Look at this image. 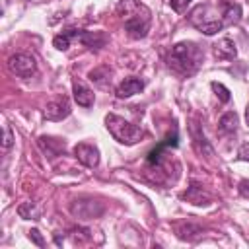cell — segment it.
Listing matches in <instances>:
<instances>
[{"label":"cell","mask_w":249,"mask_h":249,"mask_svg":"<svg viewBox=\"0 0 249 249\" xmlns=\"http://www.w3.org/2000/svg\"><path fill=\"white\" fill-rule=\"evenodd\" d=\"M202 60H204V51L193 41H183V43L173 45L167 54L169 68L183 76L195 74L198 66L202 64Z\"/></svg>","instance_id":"cell-1"},{"label":"cell","mask_w":249,"mask_h":249,"mask_svg":"<svg viewBox=\"0 0 249 249\" xmlns=\"http://www.w3.org/2000/svg\"><path fill=\"white\" fill-rule=\"evenodd\" d=\"M117 14L124 19V29L132 39H144L150 29V10L140 0H121Z\"/></svg>","instance_id":"cell-2"},{"label":"cell","mask_w":249,"mask_h":249,"mask_svg":"<svg viewBox=\"0 0 249 249\" xmlns=\"http://www.w3.org/2000/svg\"><path fill=\"white\" fill-rule=\"evenodd\" d=\"M105 126L117 142L126 144V146H132V144H136L144 138V130L140 126L132 124L130 121H126V119H123L115 113L105 115Z\"/></svg>","instance_id":"cell-3"},{"label":"cell","mask_w":249,"mask_h":249,"mask_svg":"<svg viewBox=\"0 0 249 249\" xmlns=\"http://www.w3.org/2000/svg\"><path fill=\"white\" fill-rule=\"evenodd\" d=\"M103 204L95 198H76L70 202V212L74 218H80V220H93V218H99L103 214Z\"/></svg>","instance_id":"cell-4"},{"label":"cell","mask_w":249,"mask_h":249,"mask_svg":"<svg viewBox=\"0 0 249 249\" xmlns=\"http://www.w3.org/2000/svg\"><path fill=\"white\" fill-rule=\"evenodd\" d=\"M8 70L19 78H29L37 70V62L31 54L27 53H16L8 58Z\"/></svg>","instance_id":"cell-5"},{"label":"cell","mask_w":249,"mask_h":249,"mask_svg":"<svg viewBox=\"0 0 249 249\" xmlns=\"http://www.w3.org/2000/svg\"><path fill=\"white\" fill-rule=\"evenodd\" d=\"M43 115H45L47 121H62V119H66L70 115V101H68V97L56 95L54 99H51L45 105Z\"/></svg>","instance_id":"cell-6"},{"label":"cell","mask_w":249,"mask_h":249,"mask_svg":"<svg viewBox=\"0 0 249 249\" xmlns=\"http://www.w3.org/2000/svg\"><path fill=\"white\" fill-rule=\"evenodd\" d=\"M74 156H76V160H78L82 165H86V167H89V169H93V167L99 165V150H97L93 144H88V142L76 144V146H74Z\"/></svg>","instance_id":"cell-7"},{"label":"cell","mask_w":249,"mask_h":249,"mask_svg":"<svg viewBox=\"0 0 249 249\" xmlns=\"http://www.w3.org/2000/svg\"><path fill=\"white\" fill-rule=\"evenodd\" d=\"M144 89V82L136 76H130V78H124L119 86H117V97L124 99V97H132L136 93H140Z\"/></svg>","instance_id":"cell-8"},{"label":"cell","mask_w":249,"mask_h":249,"mask_svg":"<svg viewBox=\"0 0 249 249\" xmlns=\"http://www.w3.org/2000/svg\"><path fill=\"white\" fill-rule=\"evenodd\" d=\"M72 93H74V101L80 107H91L93 105V91L80 80H72Z\"/></svg>","instance_id":"cell-9"},{"label":"cell","mask_w":249,"mask_h":249,"mask_svg":"<svg viewBox=\"0 0 249 249\" xmlns=\"http://www.w3.org/2000/svg\"><path fill=\"white\" fill-rule=\"evenodd\" d=\"M37 144H39V148H41L49 158H56V156L64 154V150H66L64 140H60V138H53V136H39Z\"/></svg>","instance_id":"cell-10"},{"label":"cell","mask_w":249,"mask_h":249,"mask_svg":"<svg viewBox=\"0 0 249 249\" xmlns=\"http://www.w3.org/2000/svg\"><path fill=\"white\" fill-rule=\"evenodd\" d=\"M175 233L183 241H195L202 235V228L195 222H181V224H175Z\"/></svg>","instance_id":"cell-11"},{"label":"cell","mask_w":249,"mask_h":249,"mask_svg":"<svg viewBox=\"0 0 249 249\" xmlns=\"http://www.w3.org/2000/svg\"><path fill=\"white\" fill-rule=\"evenodd\" d=\"M235 54H237L235 43H233L231 39H228V37L220 39V41L214 45V56H216L218 60H231V58H235Z\"/></svg>","instance_id":"cell-12"},{"label":"cell","mask_w":249,"mask_h":249,"mask_svg":"<svg viewBox=\"0 0 249 249\" xmlns=\"http://www.w3.org/2000/svg\"><path fill=\"white\" fill-rule=\"evenodd\" d=\"M220 6H222V21L226 25H233V23H237L241 19V6L239 4L222 0Z\"/></svg>","instance_id":"cell-13"},{"label":"cell","mask_w":249,"mask_h":249,"mask_svg":"<svg viewBox=\"0 0 249 249\" xmlns=\"http://www.w3.org/2000/svg\"><path fill=\"white\" fill-rule=\"evenodd\" d=\"M78 39L82 41V45H86L88 49H101L107 43V35L103 31H80Z\"/></svg>","instance_id":"cell-14"},{"label":"cell","mask_w":249,"mask_h":249,"mask_svg":"<svg viewBox=\"0 0 249 249\" xmlns=\"http://www.w3.org/2000/svg\"><path fill=\"white\" fill-rule=\"evenodd\" d=\"M237 124H239L237 113H235V111H228V113H224V115L220 117L218 128H220V132H224V134H231V132L237 130Z\"/></svg>","instance_id":"cell-15"},{"label":"cell","mask_w":249,"mask_h":249,"mask_svg":"<svg viewBox=\"0 0 249 249\" xmlns=\"http://www.w3.org/2000/svg\"><path fill=\"white\" fill-rule=\"evenodd\" d=\"M183 196H185L191 204H196V206H202V204H208V202H210V196H208L198 185H191Z\"/></svg>","instance_id":"cell-16"},{"label":"cell","mask_w":249,"mask_h":249,"mask_svg":"<svg viewBox=\"0 0 249 249\" xmlns=\"http://www.w3.org/2000/svg\"><path fill=\"white\" fill-rule=\"evenodd\" d=\"M80 31L82 29H66V31H62V33H58V35H54V39H53V45L58 49V51H66L68 47H70V39L76 35H80Z\"/></svg>","instance_id":"cell-17"},{"label":"cell","mask_w":249,"mask_h":249,"mask_svg":"<svg viewBox=\"0 0 249 249\" xmlns=\"http://www.w3.org/2000/svg\"><path fill=\"white\" fill-rule=\"evenodd\" d=\"M191 134H193V142H195L196 152H198V154H202V156H212V148H210V144L206 142L204 134H200V132L196 130V126H193V128H191Z\"/></svg>","instance_id":"cell-18"},{"label":"cell","mask_w":249,"mask_h":249,"mask_svg":"<svg viewBox=\"0 0 249 249\" xmlns=\"http://www.w3.org/2000/svg\"><path fill=\"white\" fill-rule=\"evenodd\" d=\"M224 21H220V19H204V21H200L198 25H196V29H200L204 35H216L218 31H222L224 29Z\"/></svg>","instance_id":"cell-19"},{"label":"cell","mask_w":249,"mask_h":249,"mask_svg":"<svg viewBox=\"0 0 249 249\" xmlns=\"http://www.w3.org/2000/svg\"><path fill=\"white\" fill-rule=\"evenodd\" d=\"M18 214H19V218H23V220H37V218L41 216L39 208H37L33 202H21V204L18 206Z\"/></svg>","instance_id":"cell-20"},{"label":"cell","mask_w":249,"mask_h":249,"mask_svg":"<svg viewBox=\"0 0 249 249\" xmlns=\"http://www.w3.org/2000/svg\"><path fill=\"white\" fill-rule=\"evenodd\" d=\"M210 88H212V91L216 93V97H218L222 103H228V101L231 99V93H230V89H228L224 84H220V82H212Z\"/></svg>","instance_id":"cell-21"},{"label":"cell","mask_w":249,"mask_h":249,"mask_svg":"<svg viewBox=\"0 0 249 249\" xmlns=\"http://www.w3.org/2000/svg\"><path fill=\"white\" fill-rule=\"evenodd\" d=\"M109 74H111V70L107 66H99V68H95V70L89 72V80L95 82V84H101L105 78H109Z\"/></svg>","instance_id":"cell-22"},{"label":"cell","mask_w":249,"mask_h":249,"mask_svg":"<svg viewBox=\"0 0 249 249\" xmlns=\"http://www.w3.org/2000/svg\"><path fill=\"white\" fill-rule=\"evenodd\" d=\"M191 4V0H169V6H171V10L173 12H177V14H183L185 10H187V6Z\"/></svg>","instance_id":"cell-23"},{"label":"cell","mask_w":249,"mask_h":249,"mask_svg":"<svg viewBox=\"0 0 249 249\" xmlns=\"http://www.w3.org/2000/svg\"><path fill=\"white\" fill-rule=\"evenodd\" d=\"M12 144H14L12 130H10V126H4V138H2V148H4V152H8V150L12 148Z\"/></svg>","instance_id":"cell-24"},{"label":"cell","mask_w":249,"mask_h":249,"mask_svg":"<svg viewBox=\"0 0 249 249\" xmlns=\"http://www.w3.org/2000/svg\"><path fill=\"white\" fill-rule=\"evenodd\" d=\"M27 235H29V239H31L37 247H45V239H43V235H41V231H39V230H35V228H33V230H29V233H27Z\"/></svg>","instance_id":"cell-25"},{"label":"cell","mask_w":249,"mask_h":249,"mask_svg":"<svg viewBox=\"0 0 249 249\" xmlns=\"http://www.w3.org/2000/svg\"><path fill=\"white\" fill-rule=\"evenodd\" d=\"M237 160L249 161V142H245V144L239 146V150H237Z\"/></svg>","instance_id":"cell-26"},{"label":"cell","mask_w":249,"mask_h":249,"mask_svg":"<svg viewBox=\"0 0 249 249\" xmlns=\"http://www.w3.org/2000/svg\"><path fill=\"white\" fill-rule=\"evenodd\" d=\"M237 191H239V195H241V196L249 198V181H247V179L239 181V185H237Z\"/></svg>","instance_id":"cell-27"},{"label":"cell","mask_w":249,"mask_h":249,"mask_svg":"<svg viewBox=\"0 0 249 249\" xmlns=\"http://www.w3.org/2000/svg\"><path fill=\"white\" fill-rule=\"evenodd\" d=\"M245 123H247V126H249V103H247V107H245Z\"/></svg>","instance_id":"cell-28"}]
</instances>
